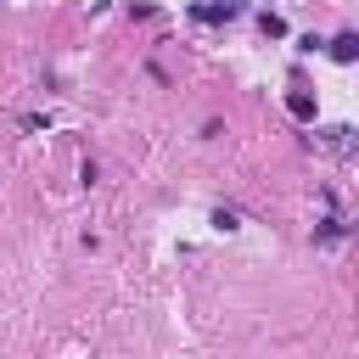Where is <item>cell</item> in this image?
Masks as SVG:
<instances>
[{"mask_svg": "<svg viewBox=\"0 0 359 359\" xmlns=\"http://www.w3.org/2000/svg\"><path fill=\"white\" fill-rule=\"evenodd\" d=\"M325 50H331V62H359V34H337V39H325Z\"/></svg>", "mask_w": 359, "mask_h": 359, "instance_id": "6da1fadb", "label": "cell"}, {"mask_svg": "<svg viewBox=\"0 0 359 359\" xmlns=\"http://www.w3.org/2000/svg\"><path fill=\"white\" fill-rule=\"evenodd\" d=\"M241 11V0H213V6H191V17L196 22H224V17H236Z\"/></svg>", "mask_w": 359, "mask_h": 359, "instance_id": "7a4b0ae2", "label": "cell"}, {"mask_svg": "<svg viewBox=\"0 0 359 359\" xmlns=\"http://www.w3.org/2000/svg\"><path fill=\"white\" fill-rule=\"evenodd\" d=\"M286 112H292L297 123H314V112H320V107H314V95H309V90H292V95H286Z\"/></svg>", "mask_w": 359, "mask_h": 359, "instance_id": "3957f363", "label": "cell"}, {"mask_svg": "<svg viewBox=\"0 0 359 359\" xmlns=\"http://www.w3.org/2000/svg\"><path fill=\"white\" fill-rule=\"evenodd\" d=\"M348 135H353V129H348V123H331V129H325V135H320V146H325V151H348V146H353V140H348Z\"/></svg>", "mask_w": 359, "mask_h": 359, "instance_id": "277c9868", "label": "cell"}, {"mask_svg": "<svg viewBox=\"0 0 359 359\" xmlns=\"http://www.w3.org/2000/svg\"><path fill=\"white\" fill-rule=\"evenodd\" d=\"M258 22H264V34H269V39H286V22H280V17H275V11H264V17H258Z\"/></svg>", "mask_w": 359, "mask_h": 359, "instance_id": "5b68a950", "label": "cell"}]
</instances>
